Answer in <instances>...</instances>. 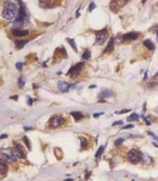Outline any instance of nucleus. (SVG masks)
<instances>
[{"label": "nucleus", "mask_w": 158, "mask_h": 181, "mask_svg": "<svg viewBox=\"0 0 158 181\" xmlns=\"http://www.w3.org/2000/svg\"><path fill=\"white\" fill-rule=\"evenodd\" d=\"M100 115H103V113H96V114H94V117L97 118V117H99Z\"/></svg>", "instance_id": "72a5a7b5"}, {"label": "nucleus", "mask_w": 158, "mask_h": 181, "mask_svg": "<svg viewBox=\"0 0 158 181\" xmlns=\"http://www.w3.org/2000/svg\"><path fill=\"white\" fill-rule=\"evenodd\" d=\"M54 1H40V6L43 9H50L54 5Z\"/></svg>", "instance_id": "dca6fc26"}, {"label": "nucleus", "mask_w": 158, "mask_h": 181, "mask_svg": "<svg viewBox=\"0 0 158 181\" xmlns=\"http://www.w3.org/2000/svg\"><path fill=\"white\" fill-rule=\"evenodd\" d=\"M127 112H129V110H122V111H120L119 113L122 114V113H127Z\"/></svg>", "instance_id": "f704fd0d"}, {"label": "nucleus", "mask_w": 158, "mask_h": 181, "mask_svg": "<svg viewBox=\"0 0 158 181\" xmlns=\"http://www.w3.org/2000/svg\"><path fill=\"white\" fill-rule=\"evenodd\" d=\"M123 142H124V139L123 138H120V139H118V140L115 142V146H120V145H121Z\"/></svg>", "instance_id": "bb28decb"}, {"label": "nucleus", "mask_w": 158, "mask_h": 181, "mask_svg": "<svg viewBox=\"0 0 158 181\" xmlns=\"http://www.w3.org/2000/svg\"><path fill=\"white\" fill-rule=\"evenodd\" d=\"M24 85H25V79L21 76L20 78H19V80H18V86H19L20 88H23Z\"/></svg>", "instance_id": "4be33fe9"}, {"label": "nucleus", "mask_w": 158, "mask_h": 181, "mask_svg": "<svg viewBox=\"0 0 158 181\" xmlns=\"http://www.w3.org/2000/svg\"><path fill=\"white\" fill-rule=\"evenodd\" d=\"M19 4V9H18V15H17V21H26L27 20V11H26V6L22 1H18Z\"/></svg>", "instance_id": "423d86ee"}, {"label": "nucleus", "mask_w": 158, "mask_h": 181, "mask_svg": "<svg viewBox=\"0 0 158 181\" xmlns=\"http://www.w3.org/2000/svg\"><path fill=\"white\" fill-rule=\"evenodd\" d=\"M67 42H68V43L71 45V47H72L73 50H74L75 52H77V46H76V44H75V42L72 40V38H68V40H67Z\"/></svg>", "instance_id": "412c9836"}, {"label": "nucleus", "mask_w": 158, "mask_h": 181, "mask_svg": "<svg viewBox=\"0 0 158 181\" xmlns=\"http://www.w3.org/2000/svg\"><path fill=\"white\" fill-rule=\"evenodd\" d=\"M83 67H84V63H82V62L77 63V64L73 65L72 67L70 68L69 71H68V74H67V75H68L70 78L75 79V78H77V77L81 74V71H82Z\"/></svg>", "instance_id": "7ed1b4c3"}, {"label": "nucleus", "mask_w": 158, "mask_h": 181, "mask_svg": "<svg viewBox=\"0 0 158 181\" xmlns=\"http://www.w3.org/2000/svg\"><path fill=\"white\" fill-rule=\"evenodd\" d=\"M71 115L73 116V118L75 119V121H80L81 119H83V114L80 112H72Z\"/></svg>", "instance_id": "f3484780"}, {"label": "nucleus", "mask_w": 158, "mask_h": 181, "mask_svg": "<svg viewBox=\"0 0 158 181\" xmlns=\"http://www.w3.org/2000/svg\"><path fill=\"white\" fill-rule=\"evenodd\" d=\"M66 123V119L61 116H54L49 120V126L51 128H57L61 127V125Z\"/></svg>", "instance_id": "39448f33"}, {"label": "nucleus", "mask_w": 158, "mask_h": 181, "mask_svg": "<svg viewBox=\"0 0 158 181\" xmlns=\"http://www.w3.org/2000/svg\"><path fill=\"white\" fill-rule=\"evenodd\" d=\"M138 37L137 32H128V33L124 34L122 37L123 42H131V40H135Z\"/></svg>", "instance_id": "1a4fd4ad"}, {"label": "nucleus", "mask_w": 158, "mask_h": 181, "mask_svg": "<svg viewBox=\"0 0 158 181\" xmlns=\"http://www.w3.org/2000/svg\"><path fill=\"white\" fill-rule=\"evenodd\" d=\"M11 98H12V99H18V96H12Z\"/></svg>", "instance_id": "4c0bfd02"}, {"label": "nucleus", "mask_w": 158, "mask_h": 181, "mask_svg": "<svg viewBox=\"0 0 158 181\" xmlns=\"http://www.w3.org/2000/svg\"><path fill=\"white\" fill-rule=\"evenodd\" d=\"M157 85H158V82H155V81H154V82L149 83V84H148V87H150V88H154L155 86H157Z\"/></svg>", "instance_id": "cd10ccee"}, {"label": "nucleus", "mask_w": 158, "mask_h": 181, "mask_svg": "<svg viewBox=\"0 0 158 181\" xmlns=\"http://www.w3.org/2000/svg\"><path fill=\"white\" fill-rule=\"evenodd\" d=\"M5 138H7V135H2V136L0 137V139H5Z\"/></svg>", "instance_id": "e433bc0d"}, {"label": "nucleus", "mask_w": 158, "mask_h": 181, "mask_svg": "<svg viewBox=\"0 0 158 181\" xmlns=\"http://www.w3.org/2000/svg\"><path fill=\"white\" fill-rule=\"evenodd\" d=\"M57 87H58V90L61 91V92H67V91H69L71 85H69V84L67 82H65V81H58Z\"/></svg>", "instance_id": "9b49d317"}, {"label": "nucleus", "mask_w": 158, "mask_h": 181, "mask_svg": "<svg viewBox=\"0 0 158 181\" xmlns=\"http://www.w3.org/2000/svg\"><path fill=\"white\" fill-rule=\"evenodd\" d=\"M149 133L150 136H152V137H153V138L155 139L156 141H158V138H157V137H156V136H155V135H154V133H151V131H149V133Z\"/></svg>", "instance_id": "2f4dec72"}, {"label": "nucleus", "mask_w": 158, "mask_h": 181, "mask_svg": "<svg viewBox=\"0 0 158 181\" xmlns=\"http://www.w3.org/2000/svg\"><path fill=\"white\" fill-rule=\"evenodd\" d=\"M27 43H28V40H15V46H16L17 50H21Z\"/></svg>", "instance_id": "4468645a"}, {"label": "nucleus", "mask_w": 158, "mask_h": 181, "mask_svg": "<svg viewBox=\"0 0 158 181\" xmlns=\"http://www.w3.org/2000/svg\"><path fill=\"white\" fill-rule=\"evenodd\" d=\"M89 57H91V52L89 51V50H85V51L83 52V54H82V58L83 59H89Z\"/></svg>", "instance_id": "b1692460"}, {"label": "nucleus", "mask_w": 158, "mask_h": 181, "mask_svg": "<svg viewBox=\"0 0 158 181\" xmlns=\"http://www.w3.org/2000/svg\"><path fill=\"white\" fill-rule=\"evenodd\" d=\"M156 35H157V40H158V29L156 30Z\"/></svg>", "instance_id": "ea45409f"}, {"label": "nucleus", "mask_w": 158, "mask_h": 181, "mask_svg": "<svg viewBox=\"0 0 158 181\" xmlns=\"http://www.w3.org/2000/svg\"><path fill=\"white\" fill-rule=\"evenodd\" d=\"M91 174H92V173H91V172H89V174H87V175H86V177H85V178H86V179L89 178V175H91Z\"/></svg>", "instance_id": "58836bf2"}, {"label": "nucleus", "mask_w": 158, "mask_h": 181, "mask_svg": "<svg viewBox=\"0 0 158 181\" xmlns=\"http://www.w3.org/2000/svg\"><path fill=\"white\" fill-rule=\"evenodd\" d=\"M108 38V30L103 29L96 32V45H103Z\"/></svg>", "instance_id": "20e7f679"}, {"label": "nucleus", "mask_w": 158, "mask_h": 181, "mask_svg": "<svg viewBox=\"0 0 158 181\" xmlns=\"http://www.w3.org/2000/svg\"><path fill=\"white\" fill-rule=\"evenodd\" d=\"M12 34L16 37H23V36H27L29 34V31L28 30H23V29L15 28L12 30Z\"/></svg>", "instance_id": "9d476101"}, {"label": "nucleus", "mask_w": 158, "mask_h": 181, "mask_svg": "<svg viewBox=\"0 0 158 181\" xmlns=\"http://www.w3.org/2000/svg\"><path fill=\"white\" fill-rule=\"evenodd\" d=\"M80 143H81V149H86L87 148V146H89V143H87V140H86L85 138H82V137H80Z\"/></svg>", "instance_id": "6ab92c4d"}, {"label": "nucleus", "mask_w": 158, "mask_h": 181, "mask_svg": "<svg viewBox=\"0 0 158 181\" xmlns=\"http://www.w3.org/2000/svg\"><path fill=\"white\" fill-rule=\"evenodd\" d=\"M9 163H6L4 159H1V161H0V170H1V174L2 175H4L6 172H7V170H9Z\"/></svg>", "instance_id": "f8f14e48"}, {"label": "nucleus", "mask_w": 158, "mask_h": 181, "mask_svg": "<svg viewBox=\"0 0 158 181\" xmlns=\"http://www.w3.org/2000/svg\"><path fill=\"white\" fill-rule=\"evenodd\" d=\"M104 146H101L100 148H99V149H98V151H97V153H96V159H99V157H100L101 155H102V153H103V151H104Z\"/></svg>", "instance_id": "5701e85b"}, {"label": "nucleus", "mask_w": 158, "mask_h": 181, "mask_svg": "<svg viewBox=\"0 0 158 181\" xmlns=\"http://www.w3.org/2000/svg\"><path fill=\"white\" fill-rule=\"evenodd\" d=\"M127 157H128V161L131 163V164H138L141 163L144 159L143 156V153L141 151H138L136 149H131L127 154Z\"/></svg>", "instance_id": "f03ea898"}, {"label": "nucleus", "mask_w": 158, "mask_h": 181, "mask_svg": "<svg viewBox=\"0 0 158 181\" xmlns=\"http://www.w3.org/2000/svg\"><path fill=\"white\" fill-rule=\"evenodd\" d=\"M1 159H4L6 163H15V161H17V157L14 155V153L4 152V151L1 152Z\"/></svg>", "instance_id": "6e6552de"}, {"label": "nucleus", "mask_w": 158, "mask_h": 181, "mask_svg": "<svg viewBox=\"0 0 158 181\" xmlns=\"http://www.w3.org/2000/svg\"><path fill=\"white\" fill-rule=\"evenodd\" d=\"M94 9H95V2H91V4H89V11H92Z\"/></svg>", "instance_id": "c756f323"}, {"label": "nucleus", "mask_w": 158, "mask_h": 181, "mask_svg": "<svg viewBox=\"0 0 158 181\" xmlns=\"http://www.w3.org/2000/svg\"><path fill=\"white\" fill-rule=\"evenodd\" d=\"M133 127V124H130V125H127V126H124V129H128V128H132Z\"/></svg>", "instance_id": "473e14b6"}, {"label": "nucleus", "mask_w": 158, "mask_h": 181, "mask_svg": "<svg viewBox=\"0 0 158 181\" xmlns=\"http://www.w3.org/2000/svg\"><path fill=\"white\" fill-rule=\"evenodd\" d=\"M121 124H123V121H122V120H119V121H115L112 123L113 126H115V125H121Z\"/></svg>", "instance_id": "7c9ffc66"}, {"label": "nucleus", "mask_w": 158, "mask_h": 181, "mask_svg": "<svg viewBox=\"0 0 158 181\" xmlns=\"http://www.w3.org/2000/svg\"><path fill=\"white\" fill-rule=\"evenodd\" d=\"M17 4L13 1H6L4 2V6L2 9V17L6 20H12L17 14Z\"/></svg>", "instance_id": "f257e3e1"}, {"label": "nucleus", "mask_w": 158, "mask_h": 181, "mask_svg": "<svg viewBox=\"0 0 158 181\" xmlns=\"http://www.w3.org/2000/svg\"><path fill=\"white\" fill-rule=\"evenodd\" d=\"M12 152L14 153V155L16 156L17 159H25V156H26L25 153H24V151H23L22 146L19 144H17L14 148H13Z\"/></svg>", "instance_id": "0eeeda50"}, {"label": "nucleus", "mask_w": 158, "mask_h": 181, "mask_svg": "<svg viewBox=\"0 0 158 181\" xmlns=\"http://www.w3.org/2000/svg\"><path fill=\"white\" fill-rule=\"evenodd\" d=\"M111 95H112V91L109 90V89H106V90L102 91V92L98 95V97H99V98H108V97H110Z\"/></svg>", "instance_id": "2eb2a0df"}, {"label": "nucleus", "mask_w": 158, "mask_h": 181, "mask_svg": "<svg viewBox=\"0 0 158 181\" xmlns=\"http://www.w3.org/2000/svg\"><path fill=\"white\" fill-rule=\"evenodd\" d=\"M137 119H138L137 114H132L131 116H129L127 118V120H128V121H132V120H137Z\"/></svg>", "instance_id": "393cba45"}, {"label": "nucleus", "mask_w": 158, "mask_h": 181, "mask_svg": "<svg viewBox=\"0 0 158 181\" xmlns=\"http://www.w3.org/2000/svg\"><path fill=\"white\" fill-rule=\"evenodd\" d=\"M120 3L121 2H119V1H111V2H110V9H111V11H118V7Z\"/></svg>", "instance_id": "aec40b11"}, {"label": "nucleus", "mask_w": 158, "mask_h": 181, "mask_svg": "<svg viewBox=\"0 0 158 181\" xmlns=\"http://www.w3.org/2000/svg\"><path fill=\"white\" fill-rule=\"evenodd\" d=\"M65 181H73L72 179H67V180H65Z\"/></svg>", "instance_id": "a19ab883"}, {"label": "nucleus", "mask_w": 158, "mask_h": 181, "mask_svg": "<svg viewBox=\"0 0 158 181\" xmlns=\"http://www.w3.org/2000/svg\"><path fill=\"white\" fill-rule=\"evenodd\" d=\"M144 46L146 47L147 49L151 50V51H154V49H155V46H154V44H153L150 40H145V42H144Z\"/></svg>", "instance_id": "a211bd4d"}, {"label": "nucleus", "mask_w": 158, "mask_h": 181, "mask_svg": "<svg viewBox=\"0 0 158 181\" xmlns=\"http://www.w3.org/2000/svg\"><path fill=\"white\" fill-rule=\"evenodd\" d=\"M23 141H24V143L26 144V147H27L29 150H30V143H29L28 138H27V137H23Z\"/></svg>", "instance_id": "a878e982"}, {"label": "nucleus", "mask_w": 158, "mask_h": 181, "mask_svg": "<svg viewBox=\"0 0 158 181\" xmlns=\"http://www.w3.org/2000/svg\"><path fill=\"white\" fill-rule=\"evenodd\" d=\"M28 105H29V106H31V105H32V98H29V99H28Z\"/></svg>", "instance_id": "c9c22d12"}, {"label": "nucleus", "mask_w": 158, "mask_h": 181, "mask_svg": "<svg viewBox=\"0 0 158 181\" xmlns=\"http://www.w3.org/2000/svg\"><path fill=\"white\" fill-rule=\"evenodd\" d=\"M22 66H23V63L22 62H18L17 64H16V67H17V69H19V71L22 69Z\"/></svg>", "instance_id": "c85d7f7f"}, {"label": "nucleus", "mask_w": 158, "mask_h": 181, "mask_svg": "<svg viewBox=\"0 0 158 181\" xmlns=\"http://www.w3.org/2000/svg\"><path fill=\"white\" fill-rule=\"evenodd\" d=\"M113 49H115V37H110L109 42H108V45H107L106 49L104 50V53H109Z\"/></svg>", "instance_id": "ddd939ff"}]
</instances>
